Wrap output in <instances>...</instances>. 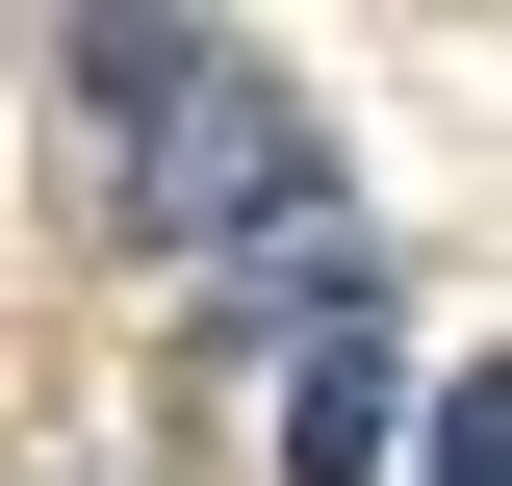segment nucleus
Instances as JSON below:
<instances>
[{
    "label": "nucleus",
    "mask_w": 512,
    "mask_h": 486,
    "mask_svg": "<svg viewBox=\"0 0 512 486\" xmlns=\"http://www.w3.org/2000/svg\"><path fill=\"white\" fill-rule=\"evenodd\" d=\"M154 231H180L205 333H282V359H308L333 307H359V180H333V128L256 52H205V103L154 128Z\"/></svg>",
    "instance_id": "nucleus-1"
},
{
    "label": "nucleus",
    "mask_w": 512,
    "mask_h": 486,
    "mask_svg": "<svg viewBox=\"0 0 512 486\" xmlns=\"http://www.w3.org/2000/svg\"><path fill=\"white\" fill-rule=\"evenodd\" d=\"M384 435H410V333H384V307H333L308 359H282V486H410Z\"/></svg>",
    "instance_id": "nucleus-2"
},
{
    "label": "nucleus",
    "mask_w": 512,
    "mask_h": 486,
    "mask_svg": "<svg viewBox=\"0 0 512 486\" xmlns=\"http://www.w3.org/2000/svg\"><path fill=\"white\" fill-rule=\"evenodd\" d=\"M410 486H512V359H461V384H436V461H410Z\"/></svg>",
    "instance_id": "nucleus-3"
}]
</instances>
